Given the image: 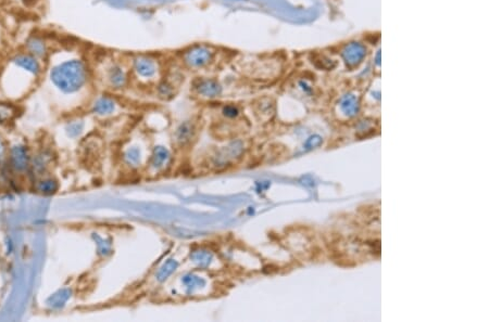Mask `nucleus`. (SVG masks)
<instances>
[{"mask_svg":"<svg viewBox=\"0 0 489 322\" xmlns=\"http://www.w3.org/2000/svg\"><path fill=\"white\" fill-rule=\"evenodd\" d=\"M377 63L380 64V52H379V54H377Z\"/></svg>","mask_w":489,"mask_h":322,"instance_id":"17","label":"nucleus"},{"mask_svg":"<svg viewBox=\"0 0 489 322\" xmlns=\"http://www.w3.org/2000/svg\"><path fill=\"white\" fill-rule=\"evenodd\" d=\"M211 59V52L205 48H196L188 52L186 61L194 66H202L207 64Z\"/></svg>","mask_w":489,"mask_h":322,"instance_id":"5","label":"nucleus"},{"mask_svg":"<svg viewBox=\"0 0 489 322\" xmlns=\"http://www.w3.org/2000/svg\"><path fill=\"white\" fill-rule=\"evenodd\" d=\"M114 109V103L109 98H100L95 104V112L98 114H108Z\"/></svg>","mask_w":489,"mask_h":322,"instance_id":"9","label":"nucleus"},{"mask_svg":"<svg viewBox=\"0 0 489 322\" xmlns=\"http://www.w3.org/2000/svg\"><path fill=\"white\" fill-rule=\"evenodd\" d=\"M11 61L15 66L22 68L23 71L28 72L34 76H37L41 72V66L38 59L36 57L28 54V52L14 56Z\"/></svg>","mask_w":489,"mask_h":322,"instance_id":"2","label":"nucleus"},{"mask_svg":"<svg viewBox=\"0 0 489 322\" xmlns=\"http://www.w3.org/2000/svg\"><path fill=\"white\" fill-rule=\"evenodd\" d=\"M81 128H82V125H79V123H76V124L72 125V126L70 127V134L72 135L73 132H75L76 134H79V133L81 132Z\"/></svg>","mask_w":489,"mask_h":322,"instance_id":"16","label":"nucleus"},{"mask_svg":"<svg viewBox=\"0 0 489 322\" xmlns=\"http://www.w3.org/2000/svg\"><path fill=\"white\" fill-rule=\"evenodd\" d=\"M12 163L16 169H24L28 166V155L21 146H16L12 150Z\"/></svg>","mask_w":489,"mask_h":322,"instance_id":"6","label":"nucleus"},{"mask_svg":"<svg viewBox=\"0 0 489 322\" xmlns=\"http://www.w3.org/2000/svg\"><path fill=\"white\" fill-rule=\"evenodd\" d=\"M168 158V154H167V151H165L163 149H159L158 151H156V155L153 156V160H154V163L153 165L154 166H160V164L162 162H165Z\"/></svg>","mask_w":489,"mask_h":322,"instance_id":"14","label":"nucleus"},{"mask_svg":"<svg viewBox=\"0 0 489 322\" xmlns=\"http://www.w3.org/2000/svg\"><path fill=\"white\" fill-rule=\"evenodd\" d=\"M25 48H27L28 54L36 57L37 59H44L48 54L46 41L37 35H32L28 38L25 42Z\"/></svg>","mask_w":489,"mask_h":322,"instance_id":"4","label":"nucleus"},{"mask_svg":"<svg viewBox=\"0 0 489 322\" xmlns=\"http://www.w3.org/2000/svg\"><path fill=\"white\" fill-rule=\"evenodd\" d=\"M342 58L346 63L350 66H356L364 59L366 55V49L363 45L359 42H350L344 49H342Z\"/></svg>","mask_w":489,"mask_h":322,"instance_id":"3","label":"nucleus"},{"mask_svg":"<svg viewBox=\"0 0 489 322\" xmlns=\"http://www.w3.org/2000/svg\"><path fill=\"white\" fill-rule=\"evenodd\" d=\"M109 77H110L111 83H112L115 86H121L125 81L124 73H123L122 69L119 68V67L111 68L110 73H109Z\"/></svg>","mask_w":489,"mask_h":322,"instance_id":"12","label":"nucleus"},{"mask_svg":"<svg viewBox=\"0 0 489 322\" xmlns=\"http://www.w3.org/2000/svg\"><path fill=\"white\" fill-rule=\"evenodd\" d=\"M50 78L60 90L71 93L86 83L87 69L80 60L65 61L51 69Z\"/></svg>","mask_w":489,"mask_h":322,"instance_id":"1","label":"nucleus"},{"mask_svg":"<svg viewBox=\"0 0 489 322\" xmlns=\"http://www.w3.org/2000/svg\"><path fill=\"white\" fill-rule=\"evenodd\" d=\"M198 90L208 97H216L221 92V87L214 81H203L198 86Z\"/></svg>","mask_w":489,"mask_h":322,"instance_id":"7","label":"nucleus"},{"mask_svg":"<svg viewBox=\"0 0 489 322\" xmlns=\"http://www.w3.org/2000/svg\"><path fill=\"white\" fill-rule=\"evenodd\" d=\"M38 189H39V191H41L42 193L50 194V193L56 192L57 189H58V185H57V182L54 181V180H46V181L40 182L39 186H38Z\"/></svg>","mask_w":489,"mask_h":322,"instance_id":"13","label":"nucleus"},{"mask_svg":"<svg viewBox=\"0 0 489 322\" xmlns=\"http://www.w3.org/2000/svg\"><path fill=\"white\" fill-rule=\"evenodd\" d=\"M223 112H224V114L228 117H235L238 114L237 108H235L233 106H228V107L224 108V111H223Z\"/></svg>","mask_w":489,"mask_h":322,"instance_id":"15","label":"nucleus"},{"mask_svg":"<svg viewBox=\"0 0 489 322\" xmlns=\"http://www.w3.org/2000/svg\"><path fill=\"white\" fill-rule=\"evenodd\" d=\"M0 151H2V144H0Z\"/></svg>","mask_w":489,"mask_h":322,"instance_id":"18","label":"nucleus"},{"mask_svg":"<svg viewBox=\"0 0 489 322\" xmlns=\"http://www.w3.org/2000/svg\"><path fill=\"white\" fill-rule=\"evenodd\" d=\"M15 115V109L11 104L0 103V123L10 120Z\"/></svg>","mask_w":489,"mask_h":322,"instance_id":"10","label":"nucleus"},{"mask_svg":"<svg viewBox=\"0 0 489 322\" xmlns=\"http://www.w3.org/2000/svg\"><path fill=\"white\" fill-rule=\"evenodd\" d=\"M193 126H191L190 124L182 125L177 132L178 141L181 143H186L187 141H190V139L193 137Z\"/></svg>","mask_w":489,"mask_h":322,"instance_id":"11","label":"nucleus"},{"mask_svg":"<svg viewBox=\"0 0 489 322\" xmlns=\"http://www.w3.org/2000/svg\"><path fill=\"white\" fill-rule=\"evenodd\" d=\"M136 69L143 76H151L154 74V64L148 59H139L136 61Z\"/></svg>","mask_w":489,"mask_h":322,"instance_id":"8","label":"nucleus"}]
</instances>
